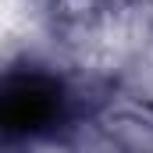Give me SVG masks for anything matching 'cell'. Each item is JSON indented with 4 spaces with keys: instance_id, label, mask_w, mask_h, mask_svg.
I'll list each match as a JSON object with an SVG mask.
<instances>
[{
    "instance_id": "1",
    "label": "cell",
    "mask_w": 153,
    "mask_h": 153,
    "mask_svg": "<svg viewBox=\"0 0 153 153\" xmlns=\"http://www.w3.org/2000/svg\"><path fill=\"white\" fill-rule=\"evenodd\" d=\"M57 114V89L43 78H11L0 85V128L32 132Z\"/></svg>"
}]
</instances>
